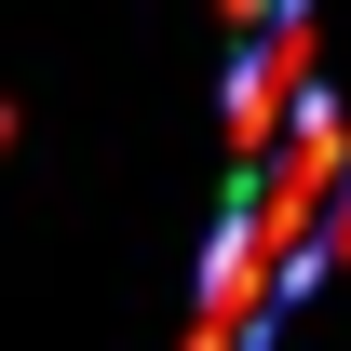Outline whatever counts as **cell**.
<instances>
[{"label":"cell","instance_id":"cell-1","mask_svg":"<svg viewBox=\"0 0 351 351\" xmlns=\"http://www.w3.org/2000/svg\"><path fill=\"white\" fill-rule=\"evenodd\" d=\"M324 270H351V189H338V217H324Z\"/></svg>","mask_w":351,"mask_h":351}]
</instances>
